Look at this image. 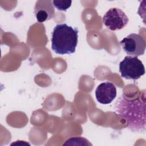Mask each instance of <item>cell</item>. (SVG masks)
<instances>
[{
    "mask_svg": "<svg viewBox=\"0 0 146 146\" xmlns=\"http://www.w3.org/2000/svg\"><path fill=\"white\" fill-rule=\"evenodd\" d=\"M145 95L131 99L123 94L115 103V112L126 120L128 128L133 132L145 131Z\"/></svg>",
    "mask_w": 146,
    "mask_h": 146,
    "instance_id": "6da1fadb",
    "label": "cell"
},
{
    "mask_svg": "<svg viewBox=\"0 0 146 146\" xmlns=\"http://www.w3.org/2000/svg\"><path fill=\"white\" fill-rule=\"evenodd\" d=\"M78 42V30L66 23L56 25L52 32L51 48L57 54L75 52Z\"/></svg>",
    "mask_w": 146,
    "mask_h": 146,
    "instance_id": "7a4b0ae2",
    "label": "cell"
},
{
    "mask_svg": "<svg viewBox=\"0 0 146 146\" xmlns=\"http://www.w3.org/2000/svg\"><path fill=\"white\" fill-rule=\"evenodd\" d=\"M119 71L121 77L126 79L137 80L145 74L142 62L136 56H126L120 62Z\"/></svg>",
    "mask_w": 146,
    "mask_h": 146,
    "instance_id": "3957f363",
    "label": "cell"
},
{
    "mask_svg": "<svg viewBox=\"0 0 146 146\" xmlns=\"http://www.w3.org/2000/svg\"><path fill=\"white\" fill-rule=\"evenodd\" d=\"M124 52L132 56H139L144 54L145 41L140 35L132 33L124 38L120 42Z\"/></svg>",
    "mask_w": 146,
    "mask_h": 146,
    "instance_id": "277c9868",
    "label": "cell"
},
{
    "mask_svg": "<svg viewBox=\"0 0 146 146\" xmlns=\"http://www.w3.org/2000/svg\"><path fill=\"white\" fill-rule=\"evenodd\" d=\"M128 21L129 19L125 13L116 7L109 9L103 17V24L112 31L123 29Z\"/></svg>",
    "mask_w": 146,
    "mask_h": 146,
    "instance_id": "5b68a950",
    "label": "cell"
},
{
    "mask_svg": "<svg viewBox=\"0 0 146 146\" xmlns=\"http://www.w3.org/2000/svg\"><path fill=\"white\" fill-rule=\"evenodd\" d=\"M116 96V88L111 82H103L95 90V97L98 102L103 104L111 103Z\"/></svg>",
    "mask_w": 146,
    "mask_h": 146,
    "instance_id": "8992f818",
    "label": "cell"
},
{
    "mask_svg": "<svg viewBox=\"0 0 146 146\" xmlns=\"http://www.w3.org/2000/svg\"><path fill=\"white\" fill-rule=\"evenodd\" d=\"M34 13L39 22L48 21L54 17L55 11L52 1L51 0H39L36 2Z\"/></svg>",
    "mask_w": 146,
    "mask_h": 146,
    "instance_id": "52a82bcc",
    "label": "cell"
},
{
    "mask_svg": "<svg viewBox=\"0 0 146 146\" xmlns=\"http://www.w3.org/2000/svg\"><path fill=\"white\" fill-rule=\"evenodd\" d=\"M63 145H92V144L86 139L82 137H71L67 139Z\"/></svg>",
    "mask_w": 146,
    "mask_h": 146,
    "instance_id": "ba28073f",
    "label": "cell"
},
{
    "mask_svg": "<svg viewBox=\"0 0 146 146\" xmlns=\"http://www.w3.org/2000/svg\"><path fill=\"white\" fill-rule=\"evenodd\" d=\"M72 1L68 0H54L53 6L58 10L66 11L71 5Z\"/></svg>",
    "mask_w": 146,
    "mask_h": 146,
    "instance_id": "9c48e42d",
    "label": "cell"
}]
</instances>
